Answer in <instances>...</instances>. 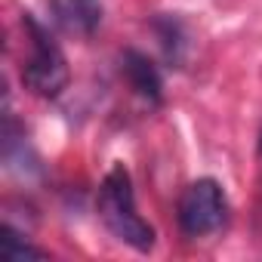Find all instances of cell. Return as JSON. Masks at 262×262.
I'll return each mask as SVG.
<instances>
[{
  "instance_id": "6",
  "label": "cell",
  "mask_w": 262,
  "mask_h": 262,
  "mask_svg": "<svg viewBox=\"0 0 262 262\" xmlns=\"http://www.w3.org/2000/svg\"><path fill=\"white\" fill-rule=\"evenodd\" d=\"M0 250H4V256H13V259H25V256H47V250L34 247L31 241H22V234H16L10 225L4 228V241H0Z\"/></svg>"
},
{
  "instance_id": "2",
  "label": "cell",
  "mask_w": 262,
  "mask_h": 262,
  "mask_svg": "<svg viewBox=\"0 0 262 262\" xmlns=\"http://www.w3.org/2000/svg\"><path fill=\"white\" fill-rule=\"evenodd\" d=\"M25 37H28V59L22 65V83L34 96H59L68 83V62L59 43L53 40L50 28L40 25L34 16H25Z\"/></svg>"
},
{
  "instance_id": "3",
  "label": "cell",
  "mask_w": 262,
  "mask_h": 262,
  "mask_svg": "<svg viewBox=\"0 0 262 262\" xmlns=\"http://www.w3.org/2000/svg\"><path fill=\"white\" fill-rule=\"evenodd\" d=\"M228 222V198L222 185L210 176L194 179L179 198V228L185 237L198 241L222 231Z\"/></svg>"
},
{
  "instance_id": "1",
  "label": "cell",
  "mask_w": 262,
  "mask_h": 262,
  "mask_svg": "<svg viewBox=\"0 0 262 262\" xmlns=\"http://www.w3.org/2000/svg\"><path fill=\"white\" fill-rule=\"evenodd\" d=\"M96 210H99V219L105 222V228L117 241H123L126 247H133L139 253H148L155 247V228L136 210L133 179H129L123 164H114L108 170V176L102 179L99 198H96Z\"/></svg>"
},
{
  "instance_id": "7",
  "label": "cell",
  "mask_w": 262,
  "mask_h": 262,
  "mask_svg": "<svg viewBox=\"0 0 262 262\" xmlns=\"http://www.w3.org/2000/svg\"><path fill=\"white\" fill-rule=\"evenodd\" d=\"M161 25H164L161 37H164V50H167V56H170L173 62H182V47H185V40H182V25H179L176 19H164Z\"/></svg>"
},
{
  "instance_id": "4",
  "label": "cell",
  "mask_w": 262,
  "mask_h": 262,
  "mask_svg": "<svg viewBox=\"0 0 262 262\" xmlns=\"http://www.w3.org/2000/svg\"><path fill=\"white\" fill-rule=\"evenodd\" d=\"M102 13V0H50V22L68 37L96 34Z\"/></svg>"
},
{
  "instance_id": "5",
  "label": "cell",
  "mask_w": 262,
  "mask_h": 262,
  "mask_svg": "<svg viewBox=\"0 0 262 262\" xmlns=\"http://www.w3.org/2000/svg\"><path fill=\"white\" fill-rule=\"evenodd\" d=\"M123 74H126L129 86H133L142 99H148V102H161V90H164V83H161L158 68L148 62V56H142V53H136V50H129V53L123 56Z\"/></svg>"
}]
</instances>
